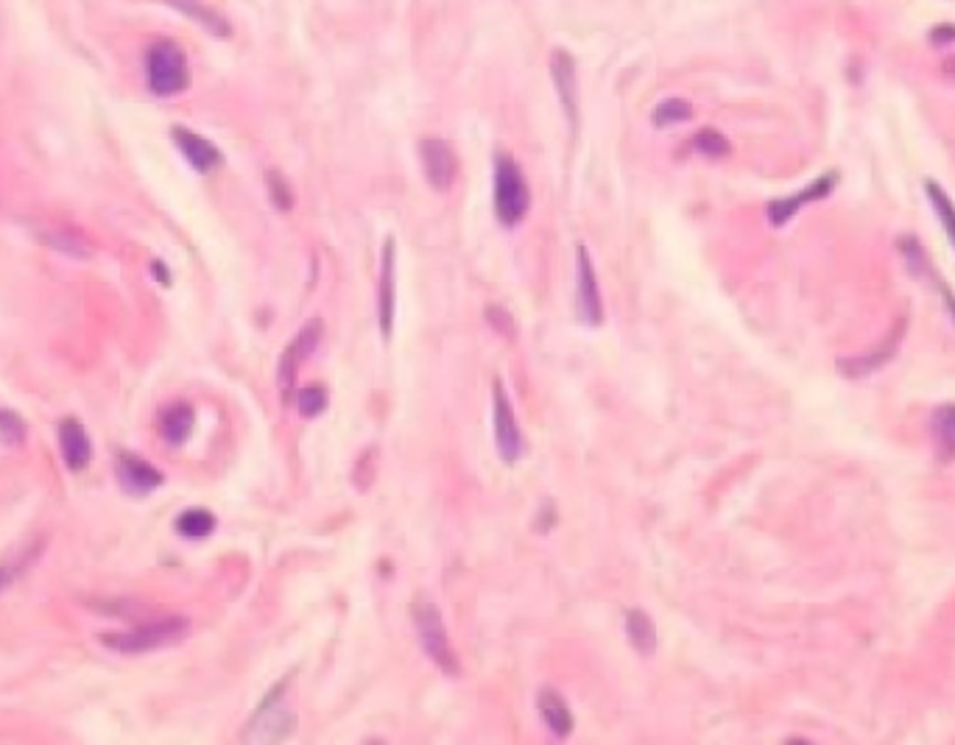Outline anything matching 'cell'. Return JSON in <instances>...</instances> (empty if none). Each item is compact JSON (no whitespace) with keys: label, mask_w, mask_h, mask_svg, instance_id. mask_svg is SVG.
<instances>
[{"label":"cell","mask_w":955,"mask_h":745,"mask_svg":"<svg viewBox=\"0 0 955 745\" xmlns=\"http://www.w3.org/2000/svg\"><path fill=\"white\" fill-rule=\"evenodd\" d=\"M9 581H12V573H9V570H3V566H0V590H7Z\"/></svg>","instance_id":"33"},{"label":"cell","mask_w":955,"mask_h":745,"mask_svg":"<svg viewBox=\"0 0 955 745\" xmlns=\"http://www.w3.org/2000/svg\"><path fill=\"white\" fill-rule=\"evenodd\" d=\"M492 422H495L497 455H501L506 464H517V461L523 458L526 442H523V433H519L512 400H508L506 386H503L501 377L492 382Z\"/></svg>","instance_id":"5"},{"label":"cell","mask_w":955,"mask_h":745,"mask_svg":"<svg viewBox=\"0 0 955 745\" xmlns=\"http://www.w3.org/2000/svg\"><path fill=\"white\" fill-rule=\"evenodd\" d=\"M576 311H579V322L587 327H598L603 322L601 288H598L595 266L584 244L576 246Z\"/></svg>","instance_id":"6"},{"label":"cell","mask_w":955,"mask_h":745,"mask_svg":"<svg viewBox=\"0 0 955 745\" xmlns=\"http://www.w3.org/2000/svg\"><path fill=\"white\" fill-rule=\"evenodd\" d=\"M414 628H417V639L430 662L448 676L459 673L461 662L459 656H455L453 645H450L442 612H439V606L430 601V597L419 595L417 603H414Z\"/></svg>","instance_id":"2"},{"label":"cell","mask_w":955,"mask_h":745,"mask_svg":"<svg viewBox=\"0 0 955 745\" xmlns=\"http://www.w3.org/2000/svg\"><path fill=\"white\" fill-rule=\"evenodd\" d=\"M900 333H902V327H900ZM900 333H894V338H889L883 346H878L874 353L855 355V358L841 360V364H838V369H841L844 375H849V377H866V375H872V371L883 369V366L891 360V355H894L897 344H900V338H902Z\"/></svg>","instance_id":"17"},{"label":"cell","mask_w":955,"mask_h":745,"mask_svg":"<svg viewBox=\"0 0 955 745\" xmlns=\"http://www.w3.org/2000/svg\"><path fill=\"white\" fill-rule=\"evenodd\" d=\"M550 78L556 84V96H559L561 109L570 118V126H579V73H576V60L568 51L556 48L550 54Z\"/></svg>","instance_id":"11"},{"label":"cell","mask_w":955,"mask_h":745,"mask_svg":"<svg viewBox=\"0 0 955 745\" xmlns=\"http://www.w3.org/2000/svg\"><path fill=\"white\" fill-rule=\"evenodd\" d=\"M324 408H328V391H324V388L308 386L297 393V411L302 413V417L313 419L319 417Z\"/></svg>","instance_id":"27"},{"label":"cell","mask_w":955,"mask_h":745,"mask_svg":"<svg viewBox=\"0 0 955 745\" xmlns=\"http://www.w3.org/2000/svg\"><path fill=\"white\" fill-rule=\"evenodd\" d=\"M193 424H196V413H193V408L185 406V402H176V406L162 411L160 435L171 444V447H180V444H185L187 439H191Z\"/></svg>","instance_id":"16"},{"label":"cell","mask_w":955,"mask_h":745,"mask_svg":"<svg viewBox=\"0 0 955 745\" xmlns=\"http://www.w3.org/2000/svg\"><path fill=\"white\" fill-rule=\"evenodd\" d=\"M419 162H422V173L428 185L433 191L444 193L453 187L455 173H459V156H455L453 145L442 138H425L419 140Z\"/></svg>","instance_id":"7"},{"label":"cell","mask_w":955,"mask_h":745,"mask_svg":"<svg viewBox=\"0 0 955 745\" xmlns=\"http://www.w3.org/2000/svg\"><path fill=\"white\" fill-rule=\"evenodd\" d=\"M626 637L634 645V650L640 654H654L657 648V628L651 623V617L645 615L643 608H632L626 615Z\"/></svg>","instance_id":"19"},{"label":"cell","mask_w":955,"mask_h":745,"mask_svg":"<svg viewBox=\"0 0 955 745\" xmlns=\"http://www.w3.org/2000/svg\"><path fill=\"white\" fill-rule=\"evenodd\" d=\"M486 322H490L501 335H508V338L517 333V324H514L512 313L503 311V307H497V304H490V307H486Z\"/></svg>","instance_id":"30"},{"label":"cell","mask_w":955,"mask_h":745,"mask_svg":"<svg viewBox=\"0 0 955 745\" xmlns=\"http://www.w3.org/2000/svg\"><path fill=\"white\" fill-rule=\"evenodd\" d=\"M171 138L173 143H176V149L182 151V156L187 160V165L196 168L198 173H213L224 165V154L218 151V145H213L207 138L196 134V131L185 129V126H173Z\"/></svg>","instance_id":"12"},{"label":"cell","mask_w":955,"mask_h":745,"mask_svg":"<svg viewBox=\"0 0 955 745\" xmlns=\"http://www.w3.org/2000/svg\"><path fill=\"white\" fill-rule=\"evenodd\" d=\"M537 710L539 715H543V723L550 728V734H554L556 739H568L570 734H573V712H570V706L565 704V698H561L559 692L550 690V687L539 690Z\"/></svg>","instance_id":"15"},{"label":"cell","mask_w":955,"mask_h":745,"mask_svg":"<svg viewBox=\"0 0 955 745\" xmlns=\"http://www.w3.org/2000/svg\"><path fill=\"white\" fill-rule=\"evenodd\" d=\"M118 481L126 492L132 495H149L162 484V475L154 464L138 458V455L124 453L118 458Z\"/></svg>","instance_id":"13"},{"label":"cell","mask_w":955,"mask_h":745,"mask_svg":"<svg viewBox=\"0 0 955 745\" xmlns=\"http://www.w3.org/2000/svg\"><path fill=\"white\" fill-rule=\"evenodd\" d=\"M146 82L154 96H180L191 84V67H187L185 51L171 40L154 42L146 51Z\"/></svg>","instance_id":"3"},{"label":"cell","mask_w":955,"mask_h":745,"mask_svg":"<svg viewBox=\"0 0 955 745\" xmlns=\"http://www.w3.org/2000/svg\"><path fill=\"white\" fill-rule=\"evenodd\" d=\"M176 531L182 533L185 539H207L210 533L215 531V517L207 511V508H187V511L180 514V519H176Z\"/></svg>","instance_id":"21"},{"label":"cell","mask_w":955,"mask_h":745,"mask_svg":"<svg viewBox=\"0 0 955 745\" xmlns=\"http://www.w3.org/2000/svg\"><path fill=\"white\" fill-rule=\"evenodd\" d=\"M60 453L71 472H82L90 464V439H87L78 419H62L60 422Z\"/></svg>","instance_id":"14"},{"label":"cell","mask_w":955,"mask_h":745,"mask_svg":"<svg viewBox=\"0 0 955 745\" xmlns=\"http://www.w3.org/2000/svg\"><path fill=\"white\" fill-rule=\"evenodd\" d=\"M492 207H495V218L506 229L517 227L532 209V187H528L526 176L519 171L517 162L497 151L495 156V173H492Z\"/></svg>","instance_id":"1"},{"label":"cell","mask_w":955,"mask_h":745,"mask_svg":"<svg viewBox=\"0 0 955 745\" xmlns=\"http://www.w3.org/2000/svg\"><path fill=\"white\" fill-rule=\"evenodd\" d=\"M51 246H54L56 251H62V255H71V257H90V240L84 238L78 229L73 227H60L54 229V233L49 235Z\"/></svg>","instance_id":"25"},{"label":"cell","mask_w":955,"mask_h":745,"mask_svg":"<svg viewBox=\"0 0 955 745\" xmlns=\"http://www.w3.org/2000/svg\"><path fill=\"white\" fill-rule=\"evenodd\" d=\"M191 631V623L185 617H168V620L146 623V626L135 628V631L109 634L104 637V645L120 654H146V650H160L165 645L180 643Z\"/></svg>","instance_id":"4"},{"label":"cell","mask_w":955,"mask_h":745,"mask_svg":"<svg viewBox=\"0 0 955 745\" xmlns=\"http://www.w3.org/2000/svg\"><path fill=\"white\" fill-rule=\"evenodd\" d=\"M266 185H269V196H271V202H275V207L291 209L293 193H291V187H288V182L280 176V173H275V171L266 173Z\"/></svg>","instance_id":"29"},{"label":"cell","mask_w":955,"mask_h":745,"mask_svg":"<svg viewBox=\"0 0 955 745\" xmlns=\"http://www.w3.org/2000/svg\"><path fill=\"white\" fill-rule=\"evenodd\" d=\"M395 311H397V246L395 238L383 244L380 257V280H377V324H380L383 341L395 333Z\"/></svg>","instance_id":"9"},{"label":"cell","mask_w":955,"mask_h":745,"mask_svg":"<svg viewBox=\"0 0 955 745\" xmlns=\"http://www.w3.org/2000/svg\"><path fill=\"white\" fill-rule=\"evenodd\" d=\"M322 335H324V324L319 322V318H311L305 327L293 335L291 344L282 349L280 366H277V382H280V388H282V393H286V397H288V391H291L293 380H297L299 366L311 358L313 349H316L319 341H322Z\"/></svg>","instance_id":"8"},{"label":"cell","mask_w":955,"mask_h":745,"mask_svg":"<svg viewBox=\"0 0 955 745\" xmlns=\"http://www.w3.org/2000/svg\"><path fill=\"white\" fill-rule=\"evenodd\" d=\"M933 435L942 458H955V406H942L933 413Z\"/></svg>","instance_id":"22"},{"label":"cell","mask_w":955,"mask_h":745,"mask_svg":"<svg viewBox=\"0 0 955 745\" xmlns=\"http://www.w3.org/2000/svg\"><path fill=\"white\" fill-rule=\"evenodd\" d=\"M690 118H693L690 101H685V98H665V101L657 104V107H654V112H651V126H657V129H668V126L685 123V120H690Z\"/></svg>","instance_id":"24"},{"label":"cell","mask_w":955,"mask_h":745,"mask_svg":"<svg viewBox=\"0 0 955 745\" xmlns=\"http://www.w3.org/2000/svg\"><path fill=\"white\" fill-rule=\"evenodd\" d=\"M0 439L9 447L25 442V424L14 411H0Z\"/></svg>","instance_id":"28"},{"label":"cell","mask_w":955,"mask_h":745,"mask_svg":"<svg viewBox=\"0 0 955 745\" xmlns=\"http://www.w3.org/2000/svg\"><path fill=\"white\" fill-rule=\"evenodd\" d=\"M151 274H157V277H160L162 285H168V271H165V266H162L160 260H157L154 266H151Z\"/></svg>","instance_id":"32"},{"label":"cell","mask_w":955,"mask_h":745,"mask_svg":"<svg viewBox=\"0 0 955 745\" xmlns=\"http://www.w3.org/2000/svg\"><path fill=\"white\" fill-rule=\"evenodd\" d=\"M836 185H838V171H827L822 173L818 180H813L805 191L794 193V196L788 198H776V202H771L769 204L771 227H785V224H788L802 207H807V204L813 202H824V198L836 191Z\"/></svg>","instance_id":"10"},{"label":"cell","mask_w":955,"mask_h":745,"mask_svg":"<svg viewBox=\"0 0 955 745\" xmlns=\"http://www.w3.org/2000/svg\"><path fill=\"white\" fill-rule=\"evenodd\" d=\"M693 149L699 151L701 156L721 160V156H729L732 145H729V140L723 138L718 129H701V131H696V138H693Z\"/></svg>","instance_id":"26"},{"label":"cell","mask_w":955,"mask_h":745,"mask_svg":"<svg viewBox=\"0 0 955 745\" xmlns=\"http://www.w3.org/2000/svg\"><path fill=\"white\" fill-rule=\"evenodd\" d=\"M925 193H927V198H931L933 213H936V218L942 222V229L947 233L949 244H953V249H955V204H953V198H949L947 193H944V187L933 180L925 182Z\"/></svg>","instance_id":"20"},{"label":"cell","mask_w":955,"mask_h":745,"mask_svg":"<svg viewBox=\"0 0 955 745\" xmlns=\"http://www.w3.org/2000/svg\"><path fill=\"white\" fill-rule=\"evenodd\" d=\"M931 40L938 45H949V42H955V25H942V29L933 31Z\"/></svg>","instance_id":"31"},{"label":"cell","mask_w":955,"mask_h":745,"mask_svg":"<svg viewBox=\"0 0 955 745\" xmlns=\"http://www.w3.org/2000/svg\"><path fill=\"white\" fill-rule=\"evenodd\" d=\"M291 726H293V721H291V715H288L286 710H269V712H264V715H257V723H255V737H249V739H286V734L291 732Z\"/></svg>","instance_id":"23"},{"label":"cell","mask_w":955,"mask_h":745,"mask_svg":"<svg viewBox=\"0 0 955 745\" xmlns=\"http://www.w3.org/2000/svg\"><path fill=\"white\" fill-rule=\"evenodd\" d=\"M168 7H173L176 12H182L185 18H191L193 23H198L202 29H207L213 36H229L233 31H229V23L222 18V14L215 12V9H210L207 3H202V0H165Z\"/></svg>","instance_id":"18"}]
</instances>
